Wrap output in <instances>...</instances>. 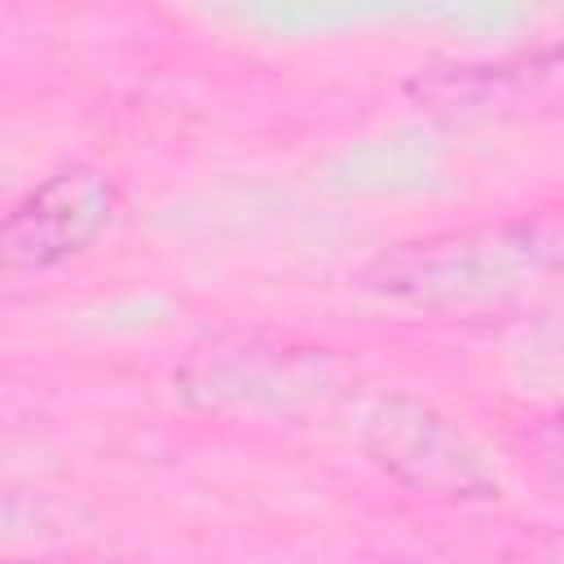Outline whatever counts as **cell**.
<instances>
[{"mask_svg":"<svg viewBox=\"0 0 564 564\" xmlns=\"http://www.w3.org/2000/svg\"><path fill=\"white\" fill-rule=\"evenodd\" d=\"M366 449L370 458L392 471L401 485L432 494V498H494L498 471L485 454L436 410L388 397L366 419Z\"/></svg>","mask_w":564,"mask_h":564,"instance_id":"obj_1","label":"cell"},{"mask_svg":"<svg viewBox=\"0 0 564 564\" xmlns=\"http://www.w3.org/2000/svg\"><path fill=\"white\" fill-rule=\"evenodd\" d=\"M115 189L93 167H66L44 181L4 220V260L13 269H44L79 251L110 220Z\"/></svg>","mask_w":564,"mask_h":564,"instance_id":"obj_2","label":"cell"},{"mask_svg":"<svg viewBox=\"0 0 564 564\" xmlns=\"http://www.w3.org/2000/svg\"><path fill=\"white\" fill-rule=\"evenodd\" d=\"M427 97L441 110H463V115H507V110L560 106L564 101V48L533 53L520 62L463 66L458 75L427 84Z\"/></svg>","mask_w":564,"mask_h":564,"instance_id":"obj_3","label":"cell"}]
</instances>
